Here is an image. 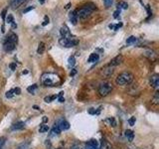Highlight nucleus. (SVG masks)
Returning <instances> with one entry per match:
<instances>
[{
  "label": "nucleus",
  "instance_id": "nucleus-1",
  "mask_svg": "<svg viewBox=\"0 0 159 149\" xmlns=\"http://www.w3.org/2000/svg\"><path fill=\"white\" fill-rule=\"evenodd\" d=\"M41 83L45 87H57L61 83V79L56 74L45 73L41 77Z\"/></svg>",
  "mask_w": 159,
  "mask_h": 149
},
{
  "label": "nucleus",
  "instance_id": "nucleus-2",
  "mask_svg": "<svg viewBox=\"0 0 159 149\" xmlns=\"http://www.w3.org/2000/svg\"><path fill=\"white\" fill-rule=\"evenodd\" d=\"M133 81V74L129 72H123L119 74L116 79V83L118 86H125V84H131Z\"/></svg>",
  "mask_w": 159,
  "mask_h": 149
},
{
  "label": "nucleus",
  "instance_id": "nucleus-3",
  "mask_svg": "<svg viewBox=\"0 0 159 149\" xmlns=\"http://www.w3.org/2000/svg\"><path fill=\"white\" fill-rule=\"evenodd\" d=\"M18 42V37H17V35L16 34H10L9 36L6 38V40H5V42H4V45H3V47H4V50L6 52H10V51H12V50L15 49V47H16V44Z\"/></svg>",
  "mask_w": 159,
  "mask_h": 149
},
{
  "label": "nucleus",
  "instance_id": "nucleus-4",
  "mask_svg": "<svg viewBox=\"0 0 159 149\" xmlns=\"http://www.w3.org/2000/svg\"><path fill=\"white\" fill-rule=\"evenodd\" d=\"M59 43L61 46L65 48H71L78 45L79 40L75 36H73V35H71V36H69V37H62L59 40Z\"/></svg>",
  "mask_w": 159,
  "mask_h": 149
},
{
  "label": "nucleus",
  "instance_id": "nucleus-5",
  "mask_svg": "<svg viewBox=\"0 0 159 149\" xmlns=\"http://www.w3.org/2000/svg\"><path fill=\"white\" fill-rule=\"evenodd\" d=\"M93 10H94V7L93 5H84V7L79 9L78 11H76V13H77L78 18L80 17L82 19H84V18H88L89 15L93 13Z\"/></svg>",
  "mask_w": 159,
  "mask_h": 149
},
{
  "label": "nucleus",
  "instance_id": "nucleus-6",
  "mask_svg": "<svg viewBox=\"0 0 159 149\" xmlns=\"http://www.w3.org/2000/svg\"><path fill=\"white\" fill-rule=\"evenodd\" d=\"M111 91H112V86L109 83L101 84V86L98 87V93L101 97H107Z\"/></svg>",
  "mask_w": 159,
  "mask_h": 149
},
{
  "label": "nucleus",
  "instance_id": "nucleus-7",
  "mask_svg": "<svg viewBox=\"0 0 159 149\" xmlns=\"http://www.w3.org/2000/svg\"><path fill=\"white\" fill-rule=\"evenodd\" d=\"M55 126H57L60 130H68L70 128V123L67 120H64V119H60L57 122H55Z\"/></svg>",
  "mask_w": 159,
  "mask_h": 149
},
{
  "label": "nucleus",
  "instance_id": "nucleus-8",
  "mask_svg": "<svg viewBox=\"0 0 159 149\" xmlns=\"http://www.w3.org/2000/svg\"><path fill=\"white\" fill-rule=\"evenodd\" d=\"M113 68L114 67H111V66H109V65H107V67H104L102 70V72H101V74L103 77V78H106V79H108L109 77L111 76V74H113Z\"/></svg>",
  "mask_w": 159,
  "mask_h": 149
},
{
  "label": "nucleus",
  "instance_id": "nucleus-9",
  "mask_svg": "<svg viewBox=\"0 0 159 149\" xmlns=\"http://www.w3.org/2000/svg\"><path fill=\"white\" fill-rule=\"evenodd\" d=\"M149 83H150V86L153 88L157 89L159 87V74H153V76H151L150 79H149Z\"/></svg>",
  "mask_w": 159,
  "mask_h": 149
},
{
  "label": "nucleus",
  "instance_id": "nucleus-10",
  "mask_svg": "<svg viewBox=\"0 0 159 149\" xmlns=\"http://www.w3.org/2000/svg\"><path fill=\"white\" fill-rule=\"evenodd\" d=\"M143 55L146 58H148L149 60H151V61H156V59H157L156 53L154 52L153 50H150V49H148V50H146V51H144Z\"/></svg>",
  "mask_w": 159,
  "mask_h": 149
},
{
  "label": "nucleus",
  "instance_id": "nucleus-11",
  "mask_svg": "<svg viewBox=\"0 0 159 149\" xmlns=\"http://www.w3.org/2000/svg\"><path fill=\"white\" fill-rule=\"evenodd\" d=\"M123 61V57L121 56V55H117L116 57H114L111 63H109V66L111 67H116V66H118V65H120Z\"/></svg>",
  "mask_w": 159,
  "mask_h": 149
},
{
  "label": "nucleus",
  "instance_id": "nucleus-12",
  "mask_svg": "<svg viewBox=\"0 0 159 149\" xmlns=\"http://www.w3.org/2000/svg\"><path fill=\"white\" fill-rule=\"evenodd\" d=\"M60 33H61L62 37H69V36H71L70 30H69V28L66 26V25H63V26L61 27V30H60Z\"/></svg>",
  "mask_w": 159,
  "mask_h": 149
},
{
  "label": "nucleus",
  "instance_id": "nucleus-13",
  "mask_svg": "<svg viewBox=\"0 0 159 149\" xmlns=\"http://www.w3.org/2000/svg\"><path fill=\"white\" fill-rule=\"evenodd\" d=\"M69 19H70V21H71V23L73 25H76L77 24V22H78V16H77L76 11L70 12V14H69Z\"/></svg>",
  "mask_w": 159,
  "mask_h": 149
},
{
  "label": "nucleus",
  "instance_id": "nucleus-14",
  "mask_svg": "<svg viewBox=\"0 0 159 149\" xmlns=\"http://www.w3.org/2000/svg\"><path fill=\"white\" fill-rule=\"evenodd\" d=\"M101 149H112V145L107 140V139L102 138L101 141Z\"/></svg>",
  "mask_w": 159,
  "mask_h": 149
},
{
  "label": "nucleus",
  "instance_id": "nucleus-15",
  "mask_svg": "<svg viewBox=\"0 0 159 149\" xmlns=\"http://www.w3.org/2000/svg\"><path fill=\"white\" fill-rule=\"evenodd\" d=\"M25 126L24 122L22 121H19V122H16L14 123L13 125L11 126V130H21V129H23Z\"/></svg>",
  "mask_w": 159,
  "mask_h": 149
},
{
  "label": "nucleus",
  "instance_id": "nucleus-16",
  "mask_svg": "<svg viewBox=\"0 0 159 149\" xmlns=\"http://www.w3.org/2000/svg\"><path fill=\"white\" fill-rule=\"evenodd\" d=\"M98 54L97 53H92L89 55V57L88 59V62L89 63H94V62H98Z\"/></svg>",
  "mask_w": 159,
  "mask_h": 149
},
{
  "label": "nucleus",
  "instance_id": "nucleus-17",
  "mask_svg": "<svg viewBox=\"0 0 159 149\" xmlns=\"http://www.w3.org/2000/svg\"><path fill=\"white\" fill-rule=\"evenodd\" d=\"M24 2H25V0H12V1H11V6H12V8L16 9L19 6H21V5Z\"/></svg>",
  "mask_w": 159,
  "mask_h": 149
},
{
  "label": "nucleus",
  "instance_id": "nucleus-18",
  "mask_svg": "<svg viewBox=\"0 0 159 149\" xmlns=\"http://www.w3.org/2000/svg\"><path fill=\"white\" fill-rule=\"evenodd\" d=\"M125 137L127 138V140L129 142H132L134 138V132L130 130V129H127V130H125Z\"/></svg>",
  "mask_w": 159,
  "mask_h": 149
},
{
  "label": "nucleus",
  "instance_id": "nucleus-19",
  "mask_svg": "<svg viewBox=\"0 0 159 149\" xmlns=\"http://www.w3.org/2000/svg\"><path fill=\"white\" fill-rule=\"evenodd\" d=\"M60 133H61V130H60L57 126H54L53 129L51 130V134H50V136H58V135H60Z\"/></svg>",
  "mask_w": 159,
  "mask_h": 149
},
{
  "label": "nucleus",
  "instance_id": "nucleus-20",
  "mask_svg": "<svg viewBox=\"0 0 159 149\" xmlns=\"http://www.w3.org/2000/svg\"><path fill=\"white\" fill-rule=\"evenodd\" d=\"M151 102H152L153 104H155V106L159 104V92H158V91L155 93V94H154V97H152Z\"/></svg>",
  "mask_w": 159,
  "mask_h": 149
},
{
  "label": "nucleus",
  "instance_id": "nucleus-21",
  "mask_svg": "<svg viewBox=\"0 0 159 149\" xmlns=\"http://www.w3.org/2000/svg\"><path fill=\"white\" fill-rule=\"evenodd\" d=\"M106 123H109V125L114 127V126H116V119H114V117H109L107 119H106V121H104Z\"/></svg>",
  "mask_w": 159,
  "mask_h": 149
},
{
  "label": "nucleus",
  "instance_id": "nucleus-22",
  "mask_svg": "<svg viewBox=\"0 0 159 149\" xmlns=\"http://www.w3.org/2000/svg\"><path fill=\"white\" fill-rule=\"evenodd\" d=\"M45 51V44L43 42H41L39 44V46H38V49H37V53L39 55H42Z\"/></svg>",
  "mask_w": 159,
  "mask_h": 149
},
{
  "label": "nucleus",
  "instance_id": "nucleus-23",
  "mask_svg": "<svg viewBox=\"0 0 159 149\" xmlns=\"http://www.w3.org/2000/svg\"><path fill=\"white\" fill-rule=\"evenodd\" d=\"M68 65H69L70 68H73L75 65H76V59H75L74 56H71V57L69 58V60H68Z\"/></svg>",
  "mask_w": 159,
  "mask_h": 149
},
{
  "label": "nucleus",
  "instance_id": "nucleus-24",
  "mask_svg": "<svg viewBox=\"0 0 159 149\" xmlns=\"http://www.w3.org/2000/svg\"><path fill=\"white\" fill-rule=\"evenodd\" d=\"M49 129L50 128H49L48 125H46V124H42V125L40 126V128H39V131L41 132V133H44V132H47Z\"/></svg>",
  "mask_w": 159,
  "mask_h": 149
},
{
  "label": "nucleus",
  "instance_id": "nucleus-25",
  "mask_svg": "<svg viewBox=\"0 0 159 149\" xmlns=\"http://www.w3.org/2000/svg\"><path fill=\"white\" fill-rule=\"evenodd\" d=\"M135 42H136V37L135 36H130L126 40V44L127 45H131V44L135 43Z\"/></svg>",
  "mask_w": 159,
  "mask_h": 149
},
{
  "label": "nucleus",
  "instance_id": "nucleus-26",
  "mask_svg": "<svg viewBox=\"0 0 159 149\" xmlns=\"http://www.w3.org/2000/svg\"><path fill=\"white\" fill-rule=\"evenodd\" d=\"M37 88H38L37 84H32V86H30V87L27 88V91H28L30 93H34L35 89H37Z\"/></svg>",
  "mask_w": 159,
  "mask_h": 149
},
{
  "label": "nucleus",
  "instance_id": "nucleus-27",
  "mask_svg": "<svg viewBox=\"0 0 159 149\" xmlns=\"http://www.w3.org/2000/svg\"><path fill=\"white\" fill-rule=\"evenodd\" d=\"M58 97V96H48V97H45V98H44V101L46 102H53L54 99H56Z\"/></svg>",
  "mask_w": 159,
  "mask_h": 149
},
{
  "label": "nucleus",
  "instance_id": "nucleus-28",
  "mask_svg": "<svg viewBox=\"0 0 159 149\" xmlns=\"http://www.w3.org/2000/svg\"><path fill=\"white\" fill-rule=\"evenodd\" d=\"M127 7H128V4L126 2L122 1V2H119L118 3V9L119 10H120V8L121 9H127Z\"/></svg>",
  "mask_w": 159,
  "mask_h": 149
},
{
  "label": "nucleus",
  "instance_id": "nucleus-29",
  "mask_svg": "<svg viewBox=\"0 0 159 149\" xmlns=\"http://www.w3.org/2000/svg\"><path fill=\"white\" fill-rule=\"evenodd\" d=\"M5 20H6V22L9 23V24H11V23L14 22V18H13V16H12L11 14H8V15H7V17L5 18Z\"/></svg>",
  "mask_w": 159,
  "mask_h": 149
},
{
  "label": "nucleus",
  "instance_id": "nucleus-30",
  "mask_svg": "<svg viewBox=\"0 0 159 149\" xmlns=\"http://www.w3.org/2000/svg\"><path fill=\"white\" fill-rule=\"evenodd\" d=\"M6 97L7 98H11V97H14V92H13V89H10V91H8L7 93H6Z\"/></svg>",
  "mask_w": 159,
  "mask_h": 149
},
{
  "label": "nucleus",
  "instance_id": "nucleus-31",
  "mask_svg": "<svg viewBox=\"0 0 159 149\" xmlns=\"http://www.w3.org/2000/svg\"><path fill=\"white\" fill-rule=\"evenodd\" d=\"M63 96H64V92H61V93H59L58 97H57V98H58V101H59L60 102H65V98H64Z\"/></svg>",
  "mask_w": 159,
  "mask_h": 149
},
{
  "label": "nucleus",
  "instance_id": "nucleus-32",
  "mask_svg": "<svg viewBox=\"0 0 159 149\" xmlns=\"http://www.w3.org/2000/svg\"><path fill=\"white\" fill-rule=\"evenodd\" d=\"M135 121H136V118L134 117V116H132V117H130L128 119V123H129V125H131V126H133L134 124H135Z\"/></svg>",
  "mask_w": 159,
  "mask_h": 149
},
{
  "label": "nucleus",
  "instance_id": "nucleus-33",
  "mask_svg": "<svg viewBox=\"0 0 159 149\" xmlns=\"http://www.w3.org/2000/svg\"><path fill=\"white\" fill-rule=\"evenodd\" d=\"M112 1H113V0H103L106 7H111V4H112Z\"/></svg>",
  "mask_w": 159,
  "mask_h": 149
},
{
  "label": "nucleus",
  "instance_id": "nucleus-34",
  "mask_svg": "<svg viewBox=\"0 0 159 149\" xmlns=\"http://www.w3.org/2000/svg\"><path fill=\"white\" fill-rule=\"evenodd\" d=\"M121 26H122V23H117L116 25H113V30H114V31H117V30L120 28Z\"/></svg>",
  "mask_w": 159,
  "mask_h": 149
},
{
  "label": "nucleus",
  "instance_id": "nucleus-35",
  "mask_svg": "<svg viewBox=\"0 0 159 149\" xmlns=\"http://www.w3.org/2000/svg\"><path fill=\"white\" fill-rule=\"evenodd\" d=\"M49 21H50L49 17H48V16H45V18H44V22L42 23V25H43V26H46L47 24H49Z\"/></svg>",
  "mask_w": 159,
  "mask_h": 149
},
{
  "label": "nucleus",
  "instance_id": "nucleus-36",
  "mask_svg": "<svg viewBox=\"0 0 159 149\" xmlns=\"http://www.w3.org/2000/svg\"><path fill=\"white\" fill-rule=\"evenodd\" d=\"M119 14H120V10L117 9L116 11H114V13H113V17L116 18V19L118 18V17H119Z\"/></svg>",
  "mask_w": 159,
  "mask_h": 149
},
{
  "label": "nucleus",
  "instance_id": "nucleus-37",
  "mask_svg": "<svg viewBox=\"0 0 159 149\" xmlns=\"http://www.w3.org/2000/svg\"><path fill=\"white\" fill-rule=\"evenodd\" d=\"M86 149H98V146H93L89 145V144H86Z\"/></svg>",
  "mask_w": 159,
  "mask_h": 149
},
{
  "label": "nucleus",
  "instance_id": "nucleus-38",
  "mask_svg": "<svg viewBox=\"0 0 159 149\" xmlns=\"http://www.w3.org/2000/svg\"><path fill=\"white\" fill-rule=\"evenodd\" d=\"M6 13H7V10L6 9H3L2 10V13H1V17L3 20H5V18H6Z\"/></svg>",
  "mask_w": 159,
  "mask_h": 149
},
{
  "label": "nucleus",
  "instance_id": "nucleus-39",
  "mask_svg": "<svg viewBox=\"0 0 159 149\" xmlns=\"http://www.w3.org/2000/svg\"><path fill=\"white\" fill-rule=\"evenodd\" d=\"M13 92H14V94H20L21 93V89L19 88H13Z\"/></svg>",
  "mask_w": 159,
  "mask_h": 149
},
{
  "label": "nucleus",
  "instance_id": "nucleus-40",
  "mask_svg": "<svg viewBox=\"0 0 159 149\" xmlns=\"http://www.w3.org/2000/svg\"><path fill=\"white\" fill-rule=\"evenodd\" d=\"M9 67H10V69L12 70V71H15V70H16V63H11L9 65Z\"/></svg>",
  "mask_w": 159,
  "mask_h": 149
},
{
  "label": "nucleus",
  "instance_id": "nucleus-41",
  "mask_svg": "<svg viewBox=\"0 0 159 149\" xmlns=\"http://www.w3.org/2000/svg\"><path fill=\"white\" fill-rule=\"evenodd\" d=\"M89 114H97V111L94 108H89Z\"/></svg>",
  "mask_w": 159,
  "mask_h": 149
},
{
  "label": "nucleus",
  "instance_id": "nucleus-42",
  "mask_svg": "<svg viewBox=\"0 0 159 149\" xmlns=\"http://www.w3.org/2000/svg\"><path fill=\"white\" fill-rule=\"evenodd\" d=\"M33 9H34V6H30V7H28V8H26V9H24L23 13H27V12L30 11V10H33Z\"/></svg>",
  "mask_w": 159,
  "mask_h": 149
},
{
  "label": "nucleus",
  "instance_id": "nucleus-43",
  "mask_svg": "<svg viewBox=\"0 0 159 149\" xmlns=\"http://www.w3.org/2000/svg\"><path fill=\"white\" fill-rule=\"evenodd\" d=\"M76 74H77V70H75V69H73V71H71V73H70L71 76H75Z\"/></svg>",
  "mask_w": 159,
  "mask_h": 149
},
{
  "label": "nucleus",
  "instance_id": "nucleus-44",
  "mask_svg": "<svg viewBox=\"0 0 159 149\" xmlns=\"http://www.w3.org/2000/svg\"><path fill=\"white\" fill-rule=\"evenodd\" d=\"M11 25H12V28L13 29H15V28H17V24L15 23V21L13 22V23H11Z\"/></svg>",
  "mask_w": 159,
  "mask_h": 149
},
{
  "label": "nucleus",
  "instance_id": "nucleus-45",
  "mask_svg": "<svg viewBox=\"0 0 159 149\" xmlns=\"http://www.w3.org/2000/svg\"><path fill=\"white\" fill-rule=\"evenodd\" d=\"M47 121H48V118L46 116H44L43 117V122H47Z\"/></svg>",
  "mask_w": 159,
  "mask_h": 149
},
{
  "label": "nucleus",
  "instance_id": "nucleus-46",
  "mask_svg": "<svg viewBox=\"0 0 159 149\" xmlns=\"http://www.w3.org/2000/svg\"><path fill=\"white\" fill-rule=\"evenodd\" d=\"M3 143H4V141L2 140V139H0V147L3 145Z\"/></svg>",
  "mask_w": 159,
  "mask_h": 149
},
{
  "label": "nucleus",
  "instance_id": "nucleus-47",
  "mask_svg": "<svg viewBox=\"0 0 159 149\" xmlns=\"http://www.w3.org/2000/svg\"><path fill=\"white\" fill-rule=\"evenodd\" d=\"M1 29H2V30H1V31H2V33H4V32H5V29H4V25H2V26H1Z\"/></svg>",
  "mask_w": 159,
  "mask_h": 149
},
{
  "label": "nucleus",
  "instance_id": "nucleus-48",
  "mask_svg": "<svg viewBox=\"0 0 159 149\" xmlns=\"http://www.w3.org/2000/svg\"><path fill=\"white\" fill-rule=\"evenodd\" d=\"M28 74V71H23V74Z\"/></svg>",
  "mask_w": 159,
  "mask_h": 149
},
{
  "label": "nucleus",
  "instance_id": "nucleus-49",
  "mask_svg": "<svg viewBox=\"0 0 159 149\" xmlns=\"http://www.w3.org/2000/svg\"><path fill=\"white\" fill-rule=\"evenodd\" d=\"M39 2H40V3H44V2H45V0H39Z\"/></svg>",
  "mask_w": 159,
  "mask_h": 149
},
{
  "label": "nucleus",
  "instance_id": "nucleus-50",
  "mask_svg": "<svg viewBox=\"0 0 159 149\" xmlns=\"http://www.w3.org/2000/svg\"><path fill=\"white\" fill-rule=\"evenodd\" d=\"M66 8H67V9H68V8H70V3H69V4L67 5V6H66Z\"/></svg>",
  "mask_w": 159,
  "mask_h": 149
},
{
  "label": "nucleus",
  "instance_id": "nucleus-51",
  "mask_svg": "<svg viewBox=\"0 0 159 149\" xmlns=\"http://www.w3.org/2000/svg\"><path fill=\"white\" fill-rule=\"evenodd\" d=\"M72 149H76V148H72Z\"/></svg>",
  "mask_w": 159,
  "mask_h": 149
},
{
  "label": "nucleus",
  "instance_id": "nucleus-52",
  "mask_svg": "<svg viewBox=\"0 0 159 149\" xmlns=\"http://www.w3.org/2000/svg\"><path fill=\"white\" fill-rule=\"evenodd\" d=\"M58 149H60V148H58Z\"/></svg>",
  "mask_w": 159,
  "mask_h": 149
},
{
  "label": "nucleus",
  "instance_id": "nucleus-53",
  "mask_svg": "<svg viewBox=\"0 0 159 149\" xmlns=\"http://www.w3.org/2000/svg\"><path fill=\"white\" fill-rule=\"evenodd\" d=\"M137 149H139V148H137Z\"/></svg>",
  "mask_w": 159,
  "mask_h": 149
}]
</instances>
